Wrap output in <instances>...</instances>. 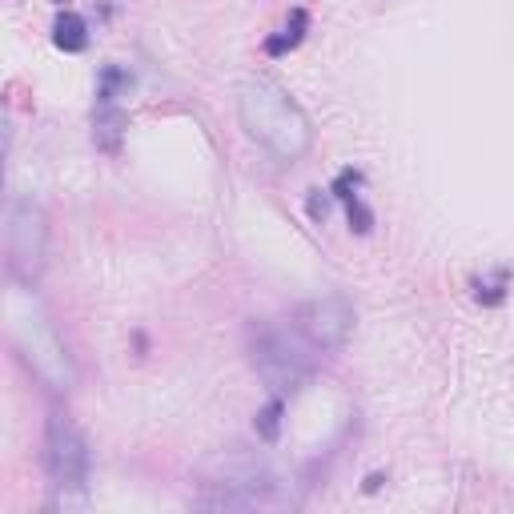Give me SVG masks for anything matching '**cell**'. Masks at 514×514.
<instances>
[{
    "mask_svg": "<svg viewBox=\"0 0 514 514\" xmlns=\"http://www.w3.org/2000/svg\"><path fill=\"white\" fill-rule=\"evenodd\" d=\"M237 117H241V129L257 145H262L270 157H278L282 165L302 161L310 153V145H314V125H310L306 109L274 77L241 81V89H237Z\"/></svg>",
    "mask_w": 514,
    "mask_h": 514,
    "instance_id": "obj_1",
    "label": "cell"
},
{
    "mask_svg": "<svg viewBox=\"0 0 514 514\" xmlns=\"http://www.w3.org/2000/svg\"><path fill=\"white\" fill-rule=\"evenodd\" d=\"M9 334H13V346L21 350V358L33 366V374L45 386L69 390L77 382V366H73L61 334L53 330V322L45 318V310L37 302H29L25 294H17L9 302Z\"/></svg>",
    "mask_w": 514,
    "mask_h": 514,
    "instance_id": "obj_2",
    "label": "cell"
},
{
    "mask_svg": "<svg viewBox=\"0 0 514 514\" xmlns=\"http://www.w3.org/2000/svg\"><path fill=\"white\" fill-rule=\"evenodd\" d=\"M249 362L257 370V378H262L278 398H294L306 382H310V362L306 354H298V346L274 330L270 322H253L249 326Z\"/></svg>",
    "mask_w": 514,
    "mask_h": 514,
    "instance_id": "obj_3",
    "label": "cell"
},
{
    "mask_svg": "<svg viewBox=\"0 0 514 514\" xmlns=\"http://www.w3.org/2000/svg\"><path fill=\"white\" fill-rule=\"evenodd\" d=\"M45 245H49L45 209L29 197H13L5 209V257H9V274L17 282H33L41 274Z\"/></svg>",
    "mask_w": 514,
    "mask_h": 514,
    "instance_id": "obj_4",
    "label": "cell"
},
{
    "mask_svg": "<svg viewBox=\"0 0 514 514\" xmlns=\"http://www.w3.org/2000/svg\"><path fill=\"white\" fill-rule=\"evenodd\" d=\"M45 466H49V478L61 490H81L89 482L85 438H81V430L65 414H49V426H45Z\"/></svg>",
    "mask_w": 514,
    "mask_h": 514,
    "instance_id": "obj_5",
    "label": "cell"
},
{
    "mask_svg": "<svg viewBox=\"0 0 514 514\" xmlns=\"http://www.w3.org/2000/svg\"><path fill=\"white\" fill-rule=\"evenodd\" d=\"M298 330L322 346V350H342L350 330H354V306L342 298V294H326V298H314L306 306H298Z\"/></svg>",
    "mask_w": 514,
    "mask_h": 514,
    "instance_id": "obj_6",
    "label": "cell"
},
{
    "mask_svg": "<svg viewBox=\"0 0 514 514\" xmlns=\"http://www.w3.org/2000/svg\"><path fill=\"white\" fill-rule=\"evenodd\" d=\"M358 189H362V173H358V169H342L338 181H334V193L346 201L350 229H354V233H370V229H374V213L366 209V201H362Z\"/></svg>",
    "mask_w": 514,
    "mask_h": 514,
    "instance_id": "obj_7",
    "label": "cell"
},
{
    "mask_svg": "<svg viewBox=\"0 0 514 514\" xmlns=\"http://www.w3.org/2000/svg\"><path fill=\"white\" fill-rule=\"evenodd\" d=\"M53 45L61 53H85L89 49V25L77 13H57V21H53Z\"/></svg>",
    "mask_w": 514,
    "mask_h": 514,
    "instance_id": "obj_8",
    "label": "cell"
},
{
    "mask_svg": "<svg viewBox=\"0 0 514 514\" xmlns=\"http://www.w3.org/2000/svg\"><path fill=\"white\" fill-rule=\"evenodd\" d=\"M121 129H125V113H121V109H117L113 101H101V109H97V129H93V137H97V145H101L105 153H117Z\"/></svg>",
    "mask_w": 514,
    "mask_h": 514,
    "instance_id": "obj_9",
    "label": "cell"
},
{
    "mask_svg": "<svg viewBox=\"0 0 514 514\" xmlns=\"http://www.w3.org/2000/svg\"><path fill=\"white\" fill-rule=\"evenodd\" d=\"M278 434H282V398H274L262 414H257V438H262V442H278Z\"/></svg>",
    "mask_w": 514,
    "mask_h": 514,
    "instance_id": "obj_10",
    "label": "cell"
},
{
    "mask_svg": "<svg viewBox=\"0 0 514 514\" xmlns=\"http://www.w3.org/2000/svg\"><path fill=\"white\" fill-rule=\"evenodd\" d=\"M302 29H306V13H294V25L286 29V37H274L266 49H270V53H286V49H294V45L302 41Z\"/></svg>",
    "mask_w": 514,
    "mask_h": 514,
    "instance_id": "obj_11",
    "label": "cell"
},
{
    "mask_svg": "<svg viewBox=\"0 0 514 514\" xmlns=\"http://www.w3.org/2000/svg\"><path fill=\"white\" fill-rule=\"evenodd\" d=\"M322 189H314V197H310V217L314 221H326V213H330V201L326 197H318Z\"/></svg>",
    "mask_w": 514,
    "mask_h": 514,
    "instance_id": "obj_12",
    "label": "cell"
}]
</instances>
